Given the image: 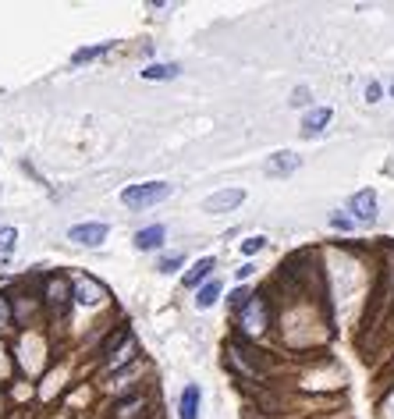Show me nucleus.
Instances as JSON below:
<instances>
[{"instance_id": "obj_1", "label": "nucleus", "mask_w": 394, "mask_h": 419, "mask_svg": "<svg viewBox=\"0 0 394 419\" xmlns=\"http://www.w3.org/2000/svg\"><path fill=\"white\" fill-rule=\"evenodd\" d=\"M171 195V185L167 181H146V185H128L121 192V202L125 206H153V202H164Z\"/></svg>"}, {"instance_id": "obj_2", "label": "nucleus", "mask_w": 394, "mask_h": 419, "mask_svg": "<svg viewBox=\"0 0 394 419\" xmlns=\"http://www.w3.org/2000/svg\"><path fill=\"white\" fill-rule=\"evenodd\" d=\"M242 327H245V334H263L266 331V302L263 299H249L242 306Z\"/></svg>"}, {"instance_id": "obj_3", "label": "nucleus", "mask_w": 394, "mask_h": 419, "mask_svg": "<svg viewBox=\"0 0 394 419\" xmlns=\"http://www.w3.org/2000/svg\"><path fill=\"white\" fill-rule=\"evenodd\" d=\"M348 210L355 214V221L373 224V221H376V192H373V188L355 192V195H351V202H348Z\"/></svg>"}, {"instance_id": "obj_4", "label": "nucleus", "mask_w": 394, "mask_h": 419, "mask_svg": "<svg viewBox=\"0 0 394 419\" xmlns=\"http://www.w3.org/2000/svg\"><path fill=\"white\" fill-rule=\"evenodd\" d=\"M242 199H245L242 188H224V192H213V195L203 202V210H206V214H224V210H235Z\"/></svg>"}, {"instance_id": "obj_5", "label": "nucleus", "mask_w": 394, "mask_h": 419, "mask_svg": "<svg viewBox=\"0 0 394 419\" xmlns=\"http://www.w3.org/2000/svg\"><path fill=\"white\" fill-rule=\"evenodd\" d=\"M68 239H72L75 246H89V249H96V246L107 239V224H75V228L68 231Z\"/></svg>"}, {"instance_id": "obj_6", "label": "nucleus", "mask_w": 394, "mask_h": 419, "mask_svg": "<svg viewBox=\"0 0 394 419\" xmlns=\"http://www.w3.org/2000/svg\"><path fill=\"white\" fill-rule=\"evenodd\" d=\"M43 299H47V306H50V309L64 313V309H68V299H72V292H68V281H64V277H50V281H47V292H43Z\"/></svg>"}, {"instance_id": "obj_7", "label": "nucleus", "mask_w": 394, "mask_h": 419, "mask_svg": "<svg viewBox=\"0 0 394 419\" xmlns=\"http://www.w3.org/2000/svg\"><path fill=\"white\" fill-rule=\"evenodd\" d=\"M298 156L295 153H274L270 160H266V174H274V178H284V174H291V171H298Z\"/></svg>"}, {"instance_id": "obj_8", "label": "nucleus", "mask_w": 394, "mask_h": 419, "mask_svg": "<svg viewBox=\"0 0 394 419\" xmlns=\"http://www.w3.org/2000/svg\"><path fill=\"white\" fill-rule=\"evenodd\" d=\"M330 107H316V110H309L305 114V121H302V135H320L327 125H330Z\"/></svg>"}, {"instance_id": "obj_9", "label": "nucleus", "mask_w": 394, "mask_h": 419, "mask_svg": "<svg viewBox=\"0 0 394 419\" xmlns=\"http://www.w3.org/2000/svg\"><path fill=\"white\" fill-rule=\"evenodd\" d=\"M181 419H199V387L188 384L181 391Z\"/></svg>"}, {"instance_id": "obj_10", "label": "nucleus", "mask_w": 394, "mask_h": 419, "mask_svg": "<svg viewBox=\"0 0 394 419\" xmlns=\"http://www.w3.org/2000/svg\"><path fill=\"white\" fill-rule=\"evenodd\" d=\"M210 270H213V256H203V260H199V263L185 274V285H188V288H196L199 281H206V277H210Z\"/></svg>"}, {"instance_id": "obj_11", "label": "nucleus", "mask_w": 394, "mask_h": 419, "mask_svg": "<svg viewBox=\"0 0 394 419\" xmlns=\"http://www.w3.org/2000/svg\"><path fill=\"white\" fill-rule=\"evenodd\" d=\"M75 299H79V302H100V299H103V288H100L96 281L82 277V281H79V288H75Z\"/></svg>"}, {"instance_id": "obj_12", "label": "nucleus", "mask_w": 394, "mask_h": 419, "mask_svg": "<svg viewBox=\"0 0 394 419\" xmlns=\"http://www.w3.org/2000/svg\"><path fill=\"white\" fill-rule=\"evenodd\" d=\"M178 64H150L146 71H142V79H150V82H164V79H178Z\"/></svg>"}, {"instance_id": "obj_13", "label": "nucleus", "mask_w": 394, "mask_h": 419, "mask_svg": "<svg viewBox=\"0 0 394 419\" xmlns=\"http://www.w3.org/2000/svg\"><path fill=\"white\" fill-rule=\"evenodd\" d=\"M160 242H164V228H160V224H153V228H146V231L135 235V246H139V249H157Z\"/></svg>"}, {"instance_id": "obj_14", "label": "nucleus", "mask_w": 394, "mask_h": 419, "mask_svg": "<svg viewBox=\"0 0 394 419\" xmlns=\"http://www.w3.org/2000/svg\"><path fill=\"white\" fill-rule=\"evenodd\" d=\"M217 299H220V281H210V285H203V288H199L196 306H199V309H210Z\"/></svg>"}, {"instance_id": "obj_15", "label": "nucleus", "mask_w": 394, "mask_h": 419, "mask_svg": "<svg viewBox=\"0 0 394 419\" xmlns=\"http://www.w3.org/2000/svg\"><path fill=\"white\" fill-rule=\"evenodd\" d=\"M142 408H146V401H142V398H132V401H121V405L114 408V415H118V419H135Z\"/></svg>"}, {"instance_id": "obj_16", "label": "nucleus", "mask_w": 394, "mask_h": 419, "mask_svg": "<svg viewBox=\"0 0 394 419\" xmlns=\"http://www.w3.org/2000/svg\"><path fill=\"white\" fill-rule=\"evenodd\" d=\"M132 359H135V341L128 338V341H125V348H121L118 355H111V362H107V366H111V369H121V366H125V362H132Z\"/></svg>"}, {"instance_id": "obj_17", "label": "nucleus", "mask_w": 394, "mask_h": 419, "mask_svg": "<svg viewBox=\"0 0 394 419\" xmlns=\"http://www.w3.org/2000/svg\"><path fill=\"white\" fill-rule=\"evenodd\" d=\"M15 239H18L15 228H0V260H8L15 253Z\"/></svg>"}, {"instance_id": "obj_18", "label": "nucleus", "mask_w": 394, "mask_h": 419, "mask_svg": "<svg viewBox=\"0 0 394 419\" xmlns=\"http://www.w3.org/2000/svg\"><path fill=\"white\" fill-rule=\"evenodd\" d=\"M15 327V320H11V306H8V299H0V334H8Z\"/></svg>"}, {"instance_id": "obj_19", "label": "nucleus", "mask_w": 394, "mask_h": 419, "mask_svg": "<svg viewBox=\"0 0 394 419\" xmlns=\"http://www.w3.org/2000/svg\"><path fill=\"white\" fill-rule=\"evenodd\" d=\"M107 47H86V50H79L75 57H72V64H86V61H93V57H100Z\"/></svg>"}, {"instance_id": "obj_20", "label": "nucleus", "mask_w": 394, "mask_h": 419, "mask_svg": "<svg viewBox=\"0 0 394 419\" xmlns=\"http://www.w3.org/2000/svg\"><path fill=\"white\" fill-rule=\"evenodd\" d=\"M263 246H266V239H263V235H252V239H245V242H242V253H249V256H252V253H259Z\"/></svg>"}, {"instance_id": "obj_21", "label": "nucleus", "mask_w": 394, "mask_h": 419, "mask_svg": "<svg viewBox=\"0 0 394 419\" xmlns=\"http://www.w3.org/2000/svg\"><path fill=\"white\" fill-rule=\"evenodd\" d=\"M291 103H295V107H305V103H309V89H305V86H298V89L291 93Z\"/></svg>"}, {"instance_id": "obj_22", "label": "nucleus", "mask_w": 394, "mask_h": 419, "mask_svg": "<svg viewBox=\"0 0 394 419\" xmlns=\"http://www.w3.org/2000/svg\"><path fill=\"white\" fill-rule=\"evenodd\" d=\"M249 299H252V295H249V292H245V288H238V292H235V295H231V306H235V309H238V313H242V306H245V302H249Z\"/></svg>"}, {"instance_id": "obj_23", "label": "nucleus", "mask_w": 394, "mask_h": 419, "mask_svg": "<svg viewBox=\"0 0 394 419\" xmlns=\"http://www.w3.org/2000/svg\"><path fill=\"white\" fill-rule=\"evenodd\" d=\"M178 267H181V256H167V260L160 263V270H164V274H171V270H178Z\"/></svg>"}, {"instance_id": "obj_24", "label": "nucleus", "mask_w": 394, "mask_h": 419, "mask_svg": "<svg viewBox=\"0 0 394 419\" xmlns=\"http://www.w3.org/2000/svg\"><path fill=\"white\" fill-rule=\"evenodd\" d=\"M366 100H369V103H376V100H380V86H376V82H369V86H366Z\"/></svg>"}, {"instance_id": "obj_25", "label": "nucleus", "mask_w": 394, "mask_h": 419, "mask_svg": "<svg viewBox=\"0 0 394 419\" xmlns=\"http://www.w3.org/2000/svg\"><path fill=\"white\" fill-rule=\"evenodd\" d=\"M330 224H334V228H341V231H348V228H351V221H348V217H341V214H334V217H330Z\"/></svg>"}]
</instances>
